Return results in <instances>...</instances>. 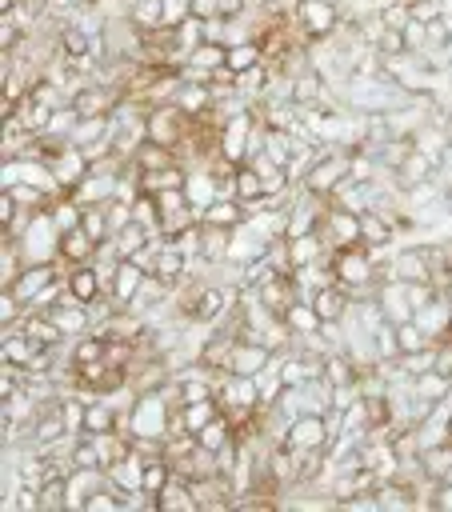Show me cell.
<instances>
[{
    "mask_svg": "<svg viewBox=\"0 0 452 512\" xmlns=\"http://www.w3.org/2000/svg\"><path fill=\"white\" fill-rule=\"evenodd\" d=\"M132 160H136V168H140V172H152V168H168V164H176V152H172V148H164V144L144 140V144L132 152Z\"/></svg>",
    "mask_w": 452,
    "mask_h": 512,
    "instance_id": "cell-41",
    "label": "cell"
},
{
    "mask_svg": "<svg viewBox=\"0 0 452 512\" xmlns=\"http://www.w3.org/2000/svg\"><path fill=\"white\" fill-rule=\"evenodd\" d=\"M308 300H312V308L320 312V320H344V316L352 312V292L340 288L336 280L324 284V288H316V292H308Z\"/></svg>",
    "mask_w": 452,
    "mask_h": 512,
    "instance_id": "cell-25",
    "label": "cell"
},
{
    "mask_svg": "<svg viewBox=\"0 0 452 512\" xmlns=\"http://www.w3.org/2000/svg\"><path fill=\"white\" fill-rule=\"evenodd\" d=\"M392 328H396V348H400V352H420V348H432L428 332H424L416 320H400V324H392Z\"/></svg>",
    "mask_w": 452,
    "mask_h": 512,
    "instance_id": "cell-45",
    "label": "cell"
},
{
    "mask_svg": "<svg viewBox=\"0 0 452 512\" xmlns=\"http://www.w3.org/2000/svg\"><path fill=\"white\" fill-rule=\"evenodd\" d=\"M320 236L328 240V248H344V244H360V212L328 200V212H324V224H320Z\"/></svg>",
    "mask_w": 452,
    "mask_h": 512,
    "instance_id": "cell-12",
    "label": "cell"
},
{
    "mask_svg": "<svg viewBox=\"0 0 452 512\" xmlns=\"http://www.w3.org/2000/svg\"><path fill=\"white\" fill-rule=\"evenodd\" d=\"M416 464H420V476H424V484H432V480H444V476L452 472V440H432V444H420V456H416Z\"/></svg>",
    "mask_w": 452,
    "mask_h": 512,
    "instance_id": "cell-26",
    "label": "cell"
},
{
    "mask_svg": "<svg viewBox=\"0 0 452 512\" xmlns=\"http://www.w3.org/2000/svg\"><path fill=\"white\" fill-rule=\"evenodd\" d=\"M444 432H448V440H452V408H448V416H444Z\"/></svg>",
    "mask_w": 452,
    "mask_h": 512,
    "instance_id": "cell-57",
    "label": "cell"
},
{
    "mask_svg": "<svg viewBox=\"0 0 452 512\" xmlns=\"http://www.w3.org/2000/svg\"><path fill=\"white\" fill-rule=\"evenodd\" d=\"M268 244L272 240H264L260 232H252L248 224H240L236 232H232V252H228V264H252V260H260V256H268Z\"/></svg>",
    "mask_w": 452,
    "mask_h": 512,
    "instance_id": "cell-30",
    "label": "cell"
},
{
    "mask_svg": "<svg viewBox=\"0 0 452 512\" xmlns=\"http://www.w3.org/2000/svg\"><path fill=\"white\" fill-rule=\"evenodd\" d=\"M172 104L184 112V116H208L212 108H216V96H212V84L208 80H192V76H184L180 84H176V92H172Z\"/></svg>",
    "mask_w": 452,
    "mask_h": 512,
    "instance_id": "cell-17",
    "label": "cell"
},
{
    "mask_svg": "<svg viewBox=\"0 0 452 512\" xmlns=\"http://www.w3.org/2000/svg\"><path fill=\"white\" fill-rule=\"evenodd\" d=\"M328 268H332V280L340 288L352 292V300H368L376 292V252L368 244H344V248H332L328 252Z\"/></svg>",
    "mask_w": 452,
    "mask_h": 512,
    "instance_id": "cell-1",
    "label": "cell"
},
{
    "mask_svg": "<svg viewBox=\"0 0 452 512\" xmlns=\"http://www.w3.org/2000/svg\"><path fill=\"white\" fill-rule=\"evenodd\" d=\"M60 276H64V264H60V260H48V264H24L20 276H16L12 284H4V288H8L24 308H32V300H36L52 280H60Z\"/></svg>",
    "mask_w": 452,
    "mask_h": 512,
    "instance_id": "cell-8",
    "label": "cell"
},
{
    "mask_svg": "<svg viewBox=\"0 0 452 512\" xmlns=\"http://www.w3.org/2000/svg\"><path fill=\"white\" fill-rule=\"evenodd\" d=\"M192 16L196 20H220V0H192Z\"/></svg>",
    "mask_w": 452,
    "mask_h": 512,
    "instance_id": "cell-54",
    "label": "cell"
},
{
    "mask_svg": "<svg viewBox=\"0 0 452 512\" xmlns=\"http://www.w3.org/2000/svg\"><path fill=\"white\" fill-rule=\"evenodd\" d=\"M248 220V208L240 200H212L200 212V224H216V228H240Z\"/></svg>",
    "mask_w": 452,
    "mask_h": 512,
    "instance_id": "cell-37",
    "label": "cell"
},
{
    "mask_svg": "<svg viewBox=\"0 0 452 512\" xmlns=\"http://www.w3.org/2000/svg\"><path fill=\"white\" fill-rule=\"evenodd\" d=\"M280 440H284L292 452H320V448H328V424H324V412H300V416L284 420Z\"/></svg>",
    "mask_w": 452,
    "mask_h": 512,
    "instance_id": "cell-6",
    "label": "cell"
},
{
    "mask_svg": "<svg viewBox=\"0 0 452 512\" xmlns=\"http://www.w3.org/2000/svg\"><path fill=\"white\" fill-rule=\"evenodd\" d=\"M440 200H444V212L452 216V180H444V184H440Z\"/></svg>",
    "mask_w": 452,
    "mask_h": 512,
    "instance_id": "cell-56",
    "label": "cell"
},
{
    "mask_svg": "<svg viewBox=\"0 0 452 512\" xmlns=\"http://www.w3.org/2000/svg\"><path fill=\"white\" fill-rule=\"evenodd\" d=\"M284 388H288V384H284L280 364H276V356H272V364H268L264 372H256V396H260V408H272V404L280 400Z\"/></svg>",
    "mask_w": 452,
    "mask_h": 512,
    "instance_id": "cell-39",
    "label": "cell"
},
{
    "mask_svg": "<svg viewBox=\"0 0 452 512\" xmlns=\"http://www.w3.org/2000/svg\"><path fill=\"white\" fill-rule=\"evenodd\" d=\"M412 320L428 332V340H432V344H436L440 336H448V332H452V292H436V296H432V300H428Z\"/></svg>",
    "mask_w": 452,
    "mask_h": 512,
    "instance_id": "cell-21",
    "label": "cell"
},
{
    "mask_svg": "<svg viewBox=\"0 0 452 512\" xmlns=\"http://www.w3.org/2000/svg\"><path fill=\"white\" fill-rule=\"evenodd\" d=\"M232 188H236V200L252 212V208H260L264 204V176H260V168L256 164H236V172H232Z\"/></svg>",
    "mask_w": 452,
    "mask_h": 512,
    "instance_id": "cell-28",
    "label": "cell"
},
{
    "mask_svg": "<svg viewBox=\"0 0 452 512\" xmlns=\"http://www.w3.org/2000/svg\"><path fill=\"white\" fill-rule=\"evenodd\" d=\"M408 388H412V396H420V400H428V404L436 408V404L448 400V392H452V376H444L440 368H428V372L412 376Z\"/></svg>",
    "mask_w": 452,
    "mask_h": 512,
    "instance_id": "cell-34",
    "label": "cell"
},
{
    "mask_svg": "<svg viewBox=\"0 0 452 512\" xmlns=\"http://www.w3.org/2000/svg\"><path fill=\"white\" fill-rule=\"evenodd\" d=\"M188 124H192V116H184L176 104H156V108H148V124H144V136L152 140V144H164V148H180L184 144V136H188Z\"/></svg>",
    "mask_w": 452,
    "mask_h": 512,
    "instance_id": "cell-5",
    "label": "cell"
},
{
    "mask_svg": "<svg viewBox=\"0 0 452 512\" xmlns=\"http://www.w3.org/2000/svg\"><path fill=\"white\" fill-rule=\"evenodd\" d=\"M344 180H348V148L324 144V148H320V156H316V164L304 172L300 188H304V192H312V196H324V200H328Z\"/></svg>",
    "mask_w": 452,
    "mask_h": 512,
    "instance_id": "cell-3",
    "label": "cell"
},
{
    "mask_svg": "<svg viewBox=\"0 0 452 512\" xmlns=\"http://www.w3.org/2000/svg\"><path fill=\"white\" fill-rule=\"evenodd\" d=\"M152 512H200V500H196V492H192V484L184 476H172L152 496Z\"/></svg>",
    "mask_w": 452,
    "mask_h": 512,
    "instance_id": "cell-22",
    "label": "cell"
},
{
    "mask_svg": "<svg viewBox=\"0 0 452 512\" xmlns=\"http://www.w3.org/2000/svg\"><path fill=\"white\" fill-rule=\"evenodd\" d=\"M252 124H256V108H244V112H236V116H228L220 124V156L224 160H232V164H244L248 160Z\"/></svg>",
    "mask_w": 452,
    "mask_h": 512,
    "instance_id": "cell-11",
    "label": "cell"
},
{
    "mask_svg": "<svg viewBox=\"0 0 452 512\" xmlns=\"http://www.w3.org/2000/svg\"><path fill=\"white\" fill-rule=\"evenodd\" d=\"M188 268H192V260H188L172 240H164V248H160V264H156V276H160V280H168V284H180V280L188 276Z\"/></svg>",
    "mask_w": 452,
    "mask_h": 512,
    "instance_id": "cell-38",
    "label": "cell"
},
{
    "mask_svg": "<svg viewBox=\"0 0 452 512\" xmlns=\"http://www.w3.org/2000/svg\"><path fill=\"white\" fill-rule=\"evenodd\" d=\"M292 20L308 40H332L336 28L344 24V8L340 0H300Z\"/></svg>",
    "mask_w": 452,
    "mask_h": 512,
    "instance_id": "cell-4",
    "label": "cell"
},
{
    "mask_svg": "<svg viewBox=\"0 0 452 512\" xmlns=\"http://www.w3.org/2000/svg\"><path fill=\"white\" fill-rule=\"evenodd\" d=\"M120 100H124V92L116 84H108V80H88L84 88L72 92V108H76L80 120H88V116H112Z\"/></svg>",
    "mask_w": 452,
    "mask_h": 512,
    "instance_id": "cell-7",
    "label": "cell"
},
{
    "mask_svg": "<svg viewBox=\"0 0 452 512\" xmlns=\"http://www.w3.org/2000/svg\"><path fill=\"white\" fill-rule=\"evenodd\" d=\"M188 16H192V0H164V24H168V28L184 24Z\"/></svg>",
    "mask_w": 452,
    "mask_h": 512,
    "instance_id": "cell-53",
    "label": "cell"
},
{
    "mask_svg": "<svg viewBox=\"0 0 452 512\" xmlns=\"http://www.w3.org/2000/svg\"><path fill=\"white\" fill-rule=\"evenodd\" d=\"M200 232H204V228H200V224H192V228H184L180 236H172V244H176L188 260H200Z\"/></svg>",
    "mask_w": 452,
    "mask_h": 512,
    "instance_id": "cell-52",
    "label": "cell"
},
{
    "mask_svg": "<svg viewBox=\"0 0 452 512\" xmlns=\"http://www.w3.org/2000/svg\"><path fill=\"white\" fill-rule=\"evenodd\" d=\"M80 228L96 240V244H108L112 240V228H108V216H104V204H92V208H84V216H80Z\"/></svg>",
    "mask_w": 452,
    "mask_h": 512,
    "instance_id": "cell-48",
    "label": "cell"
},
{
    "mask_svg": "<svg viewBox=\"0 0 452 512\" xmlns=\"http://www.w3.org/2000/svg\"><path fill=\"white\" fill-rule=\"evenodd\" d=\"M232 440H236V428H232V420H228L224 412H220V416H216V420L196 436V444H200V448H208V452H216V448H224V444H232Z\"/></svg>",
    "mask_w": 452,
    "mask_h": 512,
    "instance_id": "cell-42",
    "label": "cell"
},
{
    "mask_svg": "<svg viewBox=\"0 0 452 512\" xmlns=\"http://www.w3.org/2000/svg\"><path fill=\"white\" fill-rule=\"evenodd\" d=\"M144 276H148V272H144L136 260L120 256V264H116V272H112V284H108V296H112L120 308H128V304H132V296L140 292Z\"/></svg>",
    "mask_w": 452,
    "mask_h": 512,
    "instance_id": "cell-23",
    "label": "cell"
},
{
    "mask_svg": "<svg viewBox=\"0 0 452 512\" xmlns=\"http://www.w3.org/2000/svg\"><path fill=\"white\" fill-rule=\"evenodd\" d=\"M128 16L148 32V28H164V0H128Z\"/></svg>",
    "mask_w": 452,
    "mask_h": 512,
    "instance_id": "cell-44",
    "label": "cell"
},
{
    "mask_svg": "<svg viewBox=\"0 0 452 512\" xmlns=\"http://www.w3.org/2000/svg\"><path fill=\"white\" fill-rule=\"evenodd\" d=\"M376 488H380V476H376L368 464L348 468V472H332V480H328V496H332V504H336V508H340V504H348V500L372 496Z\"/></svg>",
    "mask_w": 452,
    "mask_h": 512,
    "instance_id": "cell-10",
    "label": "cell"
},
{
    "mask_svg": "<svg viewBox=\"0 0 452 512\" xmlns=\"http://www.w3.org/2000/svg\"><path fill=\"white\" fill-rule=\"evenodd\" d=\"M64 284H68V296L80 300V304H88V308L108 296V280H104V272L96 268V260H88V264H68V268H64Z\"/></svg>",
    "mask_w": 452,
    "mask_h": 512,
    "instance_id": "cell-9",
    "label": "cell"
},
{
    "mask_svg": "<svg viewBox=\"0 0 452 512\" xmlns=\"http://www.w3.org/2000/svg\"><path fill=\"white\" fill-rule=\"evenodd\" d=\"M424 504L436 512H452V480H432L424 492Z\"/></svg>",
    "mask_w": 452,
    "mask_h": 512,
    "instance_id": "cell-50",
    "label": "cell"
},
{
    "mask_svg": "<svg viewBox=\"0 0 452 512\" xmlns=\"http://www.w3.org/2000/svg\"><path fill=\"white\" fill-rule=\"evenodd\" d=\"M108 484V472L104 468H72L68 472V512H80L84 500Z\"/></svg>",
    "mask_w": 452,
    "mask_h": 512,
    "instance_id": "cell-27",
    "label": "cell"
},
{
    "mask_svg": "<svg viewBox=\"0 0 452 512\" xmlns=\"http://www.w3.org/2000/svg\"><path fill=\"white\" fill-rule=\"evenodd\" d=\"M132 216H136V224H144L152 236H160V200L152 196V192H140L136 200H132Z\"/></svg>",
    "mask_w": 452,
    "mask_h": 512,
    "instance_id": "cell-43",
    "label": "cell"
},
{
    "mask_svg": "<svg viewBox=\"0 0 452 512\" xmlns=\"http://www.w3.org/2000/svg\"><path fill=\"white\" fill-rule=\"evenodd\" d=\"M248 12H252L248 0H220V20H240V16H248Z\"/></svg>",
    "mask_w": 452,
    "mask_h": 512,
    "instance_id": "cell-55",
    "label": "cell"
},
{
    "mask_svg": "<svg viewBox=\"0 0 452 512\" xmlns=\"http://www.w3.org/2000/svg\"><path fill=\"white\" fill-rule=\"evenodd\" d=\"M220 68H228V44H220V40H204L184 60V76H192V80H212Z\"/></svg>",
    "mask_w": 452,
    "mask_h": 512,
    "instance_id": "cell-16",
    "label": "cell"
},
{
    "mask_svg": "<svg viewBox=\"0 0 452 512\" xmlns=\"http://www.w3.org/2000/svg\"><path fill=\"white\" fill-rule=\"evenodd\" d=\"M272 356L276 352L268 344H260V340H236L232 352H228V372L232 376H256V372H264L272 364Z\"/></svg>",
    "mask_w": 452,
    "mask_h": 512,
    "instance_id": "cell-18",
    "label": "cell"
},
{
    "mask_svg": "<svg viewBox=\"0 0 452 512\" xmlns=\"http://www.w3.org/2000/svg\"><path fill=\"white\" fill-rule=\"evenodd\" d=\"M96 240L84 232V228H68V232H60V264L68 268V264H88V260H96Z\"/></svg>",
    "mask_w": 452,
    "mask_h": 512,
    "instance_id": "cell-31",
    "label": "cell"
},
{
    "mask_svg": "<svg viewBox=\"0 0 452 512\" xmlns=\"http://www.w3.org/2000/svg\"><path fill=\"white\" fill-rule=\"evenodd\" d=\"M256 64H264V44L260 40H244V44H232L228 48V68L236 76L248 72V68H256Z\"/></svg>",
    "mask_w": 452,
    "mask_h": 512,
    "instance_id": "cell-40",
    "label": "cell"
},
{
    "mask_svg": "<svg viewBox=\"0 0 452 512\" xmlns=\"http://www.w3.org/2000/svg\"><path fill=\"white\" fill-rule=\"evenodd\" d=\"M372 300H376L380 316H384V320H392V324H400V320H412V316H416V312H412V300H408V292H404V284H400V280H376Z\"/></svg>",
    "mask_w": 452,
    "mask_h": 512,
    "instance_id": "cell-20",
    "label": "cell"
},
{
    "mask_svg": "<svg viewBox=\"0 0 452 512\" xmlns=\"http://www.w3.org/2000/svg\"><path fill=\"white\" fill-rule=\"evenodd\" d=\"M16 244H20L24 264H48V260H60V228H56V220L48 216V208L32 212V220L16 232Z\"/></svg>",
    "mask_w": 452,
    "mask_h": 512,
    "instance_id": "cell-2",
    "label": "cell"
},
{
    "mask_svg": "<svg viewBox=\"0 0 452 512\" xmlns=\"http://www.w3.org/2000/svg\"><path fill=\"white\" fill-rule=\"evenodd\" d=\"M436 176H440V156H428V152H420V148H408V156L392 168V180H396L400 192H408V188H416V184H428V180H436Z\"/></svg>",
    "mask_w": 452,
    "mask_h": 512,
    "instance_id": "cell-13",
    "label": "cell"
},
{
    "mask_svg": "<svg viewBox=\"0 0 452 512\" xmlns=\"http://www.w3.org/2000/svg\"><path fill=\"white\" fill-rule=\"evenodd\" d=\"M40 344L28 336V332H20V328H0V364H12V368H20V372H32L36 368V360H40Z\"/></svg>",
    "mask_w": 452,
    "mask_h": 512,
    "instance_id": "cell-14",
    "label": "cell"
},
{
    "mask_svg": "<svg viewBox=\"0 0 452 512\" xmlns=\"http://www.w3.org/2000/svg\"><path fill=\"white\" fill-rule=\"evenodd\" d=\"M16 328L28 332L40 348H64V344H68V336L60 332V324H56L48 312H24V320H20Z\"/></svg>",
    "mask_w": 452,
    "mask_h": 512,
    "instance_id": "cell-29",
    "label": "cell"
},
{
    "mask_svg": "<svg viewBox=\"0 0 452 512\" xmlns=\"http://www.w3.org/2000/svg\"><path fill=\"white\" fill-rule=\"evenodd\" d=\"M220 412H224V408H220V400H216V396L196 400V404H180V428H184V432H192V436H200V432H204Z\"/></svg>",
    "mask_w": 452,
    "mask_h": 512,
    "instance_id": "cell-36",
    "label": "cell"
},
{
    "mask_svg": "<svg viewBox=\"0 0 452 512\" xmlns=\"http://www.w3.org/2000/svg\"><path fill=\"white\" fill-rule=\"evenodd\" d=\"M148 240H152V232H148L144 224H136V220H132V224H124V228L112 236V244L120 248V256H132V252H140Z\"/></svg>",
    "mask_w": 452,
    "mask_h": 512,
    "instance_id": "cell-46",
    "label": "cell"
},
{
    "mask_svg": "<svg viewBox=\"0 0 452 512\" xmlns=\"http://www.w3.org/2000/svg\"><path fill=\"white\" fill-rule=\"evenodd\" d=\"M104 216H108V228H112V236H116L124 224H132V220H136V216H132V204H128V200H116V196L104 204Z\"/></svg>",
    "mask_w": 452,
    "mask_h": 512,
    "instance_id": "cell-51",
    "label": "cell"
},
{
    "mask_svg": "<svg viewBox=\"0 0 452 512\" xmlns=\"http://www.w3.org/2000/svg\"><path fill=\"white\" fill-rule=\"evenodd\" d=\"M184 196H188V204L196 208V212H204L212 200H220V180H216V172L212 168H188V180H184Z\"/></svg>",
    "mask_w": 452,
    "mask_h": 512,
    "instance_id": "cell-24",
    "label": "cell"
},
{
    "mask_svg": "<svg viewBox=\"0 0 452 512\" xmlns=\"http://www.w3.org/2000/svg\"><path fill=\"white\" fill-rule=\"evenodd\" d=\"M288 328H292V336H312V332H320V312L312 308V300L308 296H300V300H292L288 308H284V316H280Z\"/></svg>",
    "mask_w": 452,
    "mask_h": 512,
    "instance_id": "cell-35",
    "label": "cell"
},
{
    "mask_svg": "<svg viewBox=\"0 0 452 512\" xmlns=\"http://www.w3.org/2000/svg\"><path fill=\"white\" fill-rule=\"evenodd\" d=\"M376 52H380V60L404 56V52H412V40H408L404 28H388V24H384V32H380V40H376Z\"/></svg>",
    "mask_w": 452,
    "mask_h": 512,
    "instance_id": "cell-47",
    "label": "cell"
},
{
    "mask_svg": "<svg viewBox=\"0 0 452 512\" xmlns=\"http://www.w3.org/2000/svg\"><path fill=\"white\" fill-rule=\"evenodd\" d=\"M200 264H228L232 252V232L236 228H216V224H200Z\"/></svg>",
    "mask_w": 452,
    "mask_h": 512,
    "instance_id": "cell-32",
    "label": "cell"
},
{
    "mask_svg": "<svg viewBox=\"0 0 452 512\" xmlns=\"http://www.w3.org/2000/svg\"><path fill=\"white\" fill-rule=\"evenodd\" d=\"M328 252H332V248H328V240H324L320 232H308V236L288 240V260H292V272H296V268H308V264H320Z\"/></svg>",
    "mask_w": 452,
    "mask_h": 512,
    "instance_id": "cell-33",
    "label": "cell"
},
{
    "mask_svg": "<svg viewBox=\"0 0 452 512\" xmlns=\"http://www.w3.org/2000/svg\"><path fill=\"white\" fill-rule=\"evenodd\" d=\"M48 168H52V176H56V184H60V192H68V188H76L88 172H92V160H88V152L84 148H76L72 140L48 160Z\"/></svg>",
    "mask_w": 452,
    "mask_h": 512,
    "instance_id": "cell-15",
    "label": "cell"
},
{
    "mask_svg": "<svg viewBox=\"0 0 452 512\" xmlns=\"http://www.w3.org/2000/svg\"><path fill=\"white\" fill-rule=\"evenodd\" d=\"M80 124V116H76V108L72 104H64V108H56L52 112V120H48V128H44V136H56V140H72V128Z\"/></svg>",
    "mask_w": 452,
    "mask_h": 512,
    "instance_id": "cell-49",
    "label": "cell"
},
{
    "mask_svg": "<svg viewBox=\"0 0 452 512\" xmlns=\"http://www.w3.org/2000/svg\"><path fill=\"white\" fill-rule=\"evenodd\" d=\"M104 472H108V484H112L116 492H124V496H128V508H132V500L144 492V488H140V480H144V456L132 448L128 456H120V460L108 464Z\"/></svg>",
    "mask_w": 452,
    "mask_h": 512,
    "instance_id": "cell-19",
    "label": "cell"
}]
</instances>
